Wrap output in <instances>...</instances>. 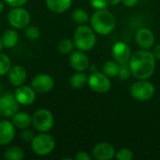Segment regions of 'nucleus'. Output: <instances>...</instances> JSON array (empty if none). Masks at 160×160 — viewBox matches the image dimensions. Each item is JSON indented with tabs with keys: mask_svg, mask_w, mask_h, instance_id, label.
Segmentation results:
<instances>
[{
	"mask_svg": "<svg viewBox=\"0 0 160 160\" xmlns=\"http://www.w3.org/2000/svg\"><path fill=\"white\" fill-rule=\"evenodd\" d=\"M11 122L16 128V129H25L32 126V115L26 112L18 111L12 117Z\"/></svg>",
	"mask_w": 160,
	"mask_h": 160,
	"instance_id": "obj_18",
	"label": "nucleus"
},
{
	"mask_svg": "<svg viewBox=\"0 0 160 160\" xmlns=\"http://www.w3.org/2000/svg\"><path fill=\"white\" fill-rule=\"evenodd\" d=\"M31 150L38 157H46L52 153L55 148V140L49 132H38L32 140Z\"/></svg>",
	"mask_w": 160,
	"mask_h": 160,
	"instance_id": "obj_4",
	"label": "nucleus"
},
{
	"mask_svg": "<svg viewBox=\"0 0 160 160\" xmlns=\"http://www.w3.org/2000/svg\"><path fill=\"white\" fill-rule=\"evenodd\" d=\"M3 47L7 49H12L17 46L20 40V35L16 29H8L1 36Z\"/></svg>",
	"mask_w": 160,
	"mask_h": 160,
	"instance_id": "obj_20",
	"label": "nucleus"
},
{
	"mask_svg": "<svg viewBox=\"0 0 160 160\" xmlns=\"http://www.w3.org/2000/svg\"><path fill=\"white\" fill-rule=\"evenodd\" d=\"M88 81V76L84 73V71H76L69 78V85L73 89L79 90L83 88Z\"/></svg>",
	"mask_w": 160,
	"mask_h": 160,
	"instance_id": "obj_21",
	"label": "nucleus"
},
{
	"mask_svg": "<svg viewBox=\"0 0 160 160\" xmlns=\"http://www.w3.org/2000/svg\"><path fill=\"white\" fill-rule=\"evenodd\" d=\"M3 43H2V39H1V37H0V52H2V50H3Z\"/></svg>",
	"mask_w": 160,
	"mask_h": 160,
	"instance_id": "obj_38",
	"label": "nucleus"
},
{
	"mask_svg": "<svg viewBox=\"0 0 160 160\" xmlns=\"http://www.w3.org/2000/svg\"><path fill=\"white\" fill-rule=\"evenodd\" d=\"M119 67H120V64L117 63L115 60H109L103 64L102 72L106 76H108L109 78L110 77H115V76H118Z\"/></svg>",
	"mask_w": 160,
	"mask_h": 160,
	"instance_id": "obj_24",
	"label": "nucleus"
},
{
	"mask_svg": "<svg viewBox=\"0 0 160 160\" xmlns=\"http://www.w3.org/2000/svg\"><path fill=\"white\" fill-rule=\"evenodd\" d=\"M30 85L37 94H47L53 89L54 80L49 74L40 73L34 76L31 80Z\"/></svg>",
	"mask_w": 160,
	"mask_h": 160,
	"instance_id": "obj_10",
	"label": "nucleus"
},
{
	"mask_svg": "<svg viewBox=\"0 0 160 160\" xmlns=\"http://www.w3.org/2000/svg\"><path fill=\"white\" fill-rule=\"evenodd\" d=\"M24 36L29 40H37L40 37V30L37 25L29 24L24 28Z\"/></svg>",
	"mask_w": 160,
	"mask_h": 160,
	"instance_id": "obj_27",
	"label": "nucleus"
},
{
	"mask_svg": "<svg viewBox=\"0 0 160 160\" xmlns=\"http://www.w3.org/2000/svg\"><path fill=\"white\" fill-rule=\"evenodd\" d=\"M32 126L38 132H50L54 126L52 112L45 108L37 110L32 115Z\"/></svg>",
	"mask_w": 160,
	"mask_h": 160,
	"instance_id": "obj_5",
	"label": "nucleus"
},
{
	"mask_svg": "<svg viewBox=\"0 0 160 160\" xmlns=\"http://www.w3.org/2000/svg\"><path fill=\"white\" fill-rule=\"evenodd\" d=\"M90 26L100 36H108L115 29L116 20L114 15L105 9H97L90 17Z\"/></svg>",
	"mask_w": 160,
	"mask_h": 160,
	"instance_id": "obj_2",
	"label": "nucleus"
},
{
	"mask_svg": "<svg viewBox=\"0 0 160 160\" xmlns=\"http://www.w3.org/2000/svg\"><path fill=\"white\" fill-rule=\"evenodd\" d=\"M28 1L29 0H4V2L11 8L23 7L27 4Z\"/></svg>",
	"mask_w": 160,
	"mask_h": 160,
	"instance_id": "obj_32",
	"label": "nucleus"
},
{
	"mask_svg": "<svg viewBox=\"0 0 160 160\" xmlns=\"http://www.w3.org/2000/svg\"><path fill=\"white\" fill-rule=\"evenodd\" d=\"M87 84L91 90L98 94H105L110 91L112 87V82L108 76H106L102 71H93L90 72L88 76Z\"/></svg>",
	"mask_w": 160,
	"mask_h": 160,
	"instance_id": "obj_8",
	"label": "nucleus"
},
{
	"mask_svg": "<svg viewBox=\"0 0 160 160\" xmlns=\"http://www.w3.org/2000/svg\"><path fill=\"white\" fill-rule=\"evenodd\" d=\"M115 158L119 160H132L134 158V154L130 149L122 148L115 153Z\"/></svg>",
	"mask_w": 160,
	"mask_h": 160,
	"instance_id": "obj_29",
	"label": "nucleus"
},
{
	"mask_svg": "<svg viewBox=\"0 0 160 160\" xmlns=\"http://www.w3.org/2000/svg\"><path fill=\"white\" fill-rule=\"evenodd\" d=\"M73 42L77 50L82 52L91 51L97 43V36L94 29L85 24H80L74 31Z\"/></svg>",
	"mask_w": 160,
	"mask_h": 160,
	"instance_id": "obj_3",
	"label": "nucleus"
},
{
	"mask_svg": "<svg viewBox=\"0 0 160 160\" xmlns=\"http://www.w3.org/2000/svg\"><path fill=\"white\" fill-rule=\"evenodd\" d=\"M4 9H5V2L0 0V14L4 11Z\"/></svg>",
	"mask_w": 160,
	"mask_h": 160,
	"instance_id": "obj_37",
	"label": "nucleus"
},
{
	"mask_svg": "<svg viewBox=\"0 0 160 160\" xmlns=\"http://www.w3.org/2000/svg\"><path fill=\"white\" fill-rule=\"evenodd\" d=\"M25 153L20 146L12 145L7 148L4 153V158L7 160H22L24 158Z\"/></svg>",
	"mask_w": 160,
	"mask_h": 160,
	"instance_id": "obj_22",
	"label": "nucleus"
},
{
	"mask_svg": "<svg viewBox=\"0 0 160 160\" xmlns=\"http://www.w3.org/2000/svg\"><path fill=\"white\" fill-rule=\"evenodd\" d=\"M20 104L16 100L14 94L11 92H4L0 94V116L3 118H11L20 108Z\"/></svg>",
	"mask_w": 160,
	"mask_h": 160,
	"instance_id": "obj_9",
	"label": "nucleus"
},
{
	"mask_svg": "<svg viewBox=\"0 0 160 160\" xmlns=\"http://www.w3.org/2000/svg\"><path fill=\"white\" fill-rule=\"evenodd\" d=\"M139 0H122L123 4L126 6V7H128V8H131V7H134L137 5Z\"/></svg>",
	"mask_w": 160,
	"mask_h": 160,
	"instance_id": "obj_35",
	"label": "nucleus"
},
{
	"mask_svg": "<svg viewBox=\"0 0 160 160\" xmlns=\"http://www.w3.org/2000/svg\"><path fill=\"white\" fill-rule=\"evenodd\" d=\"M72 1L73 0H46V6L50 11L61 14L70 8Z\"/></svg>",
	"mask_w": 160,
	"mask_h": 160,
	"instance_id": "obj_19",
	"label": "nucleus"
},
{
	"mask_svg": "<svg viewBox=\"0 0 160 160\" xmlns=\"http://www.w3.org/2000/svg\"><path fill=\"white\" fill-rule=\"evenodd\" d=\"M74 42L69 38H64L60 40L57 45V50L62 54H70L74 51Z\"/></svg>",
	"mask_w": 160,
	"mask_h": 160,
	"instance_id": "obj_25",
	"label": "nucleus"
},
{
	"mask_svg": "<svg viewBox=\"0 0 160 160\" xmlns=\"http://www.w3.org/2000/svg\"><path fill=\"white\" fill-rule=\"evenodd\" d=\"M131 74V70H130V67L128 63H124V64H120L119 67V72H118V77L121 80H128L130 78Z\"/></svg>",
	"mask_w": 160,
	"mask_h": 160,
	"instance_id": "obj_28",
	"label": "nucleus"
},
{
	"mask_svg": "<svg viewBox=\"0 0 160 160\" xmlns=\"http://www.w3.org/2000/svg\"><path fill=\"white\" fill-rule=\"evenodd\" d=\"M91 6L96 9H105L109 6L107 0H90Z\"/></svg>",
	"mask_w": 160,
	"mask_h": 160,
	"instance_id": "obj_31",
	"label": "nucleus"
},
{
	"mask_svg": "<svg viewBox=\"0 0 160 160\" xmlns=\"http://www.w3.org/2000/svg\"><path fill=\"white\" fill-rule=\"evenodd\" d=\"M112 54L113 60H115L119 64L128 63L132 55L129 46L126 42H123V41L116 42L112 46Z\"/></svg>",
	"mask_w": 160,
	"mask_h": 160,
	"instance_id": "obj_15",
	"label": "nucleus"
},
{
	"mask_svg": "<svg viewBox=\"0 0 160 160\" xmlns=\"http://www.w3.org/2000/svg\"><path fill=\"white\" fill-rule=\"evenodd\" d=\"M13 94L21 106H30L37 98V93L31 87V85L22 84L21 86L15 87Z\"/></svg>",
	"mask_w": 160,
	"mask_h": 160,
	"instance_id": "obj_11",
	"label": "nucleus"
},
{
	"mask_svg": "<svg viewBox=\"0 0 160 160\" xmlns=\"http://www.w3.org/2000/svg\"><path fill=\"white\" fill-rule=\"evenodd\" d=\"M8 22L9 25L16 30L24 29L30 24L31 15L23 7L12 8L8 13Z\"/></svg>",
	"mask_w": 160,
	"mask_h": 160,
	"instance_id": "obj_7",
	"label": "nucleus"
},
{
	"mask_svg": "<svg viewBox=\"0 0 160 160\" xmlns=\"http://www.w3.org/2000/svg\"><path fill=\"white\" fill-rule=\"evenodd\" d=\"M69 65L75 71H85L90 66V60L84 52L77 50L69 54Z\"/></svg>",
	"mask_w": 160,
	"mask_h": 160,
	"instance_id": "obj_14",
	"label": "nucleus"
},
{
	"mask_svg": "<svg viewBox=\"0 0 160 160\" xmlns=\"http://www.w3.org/2000/svg\"><path fill=\"white\" fill-rule=\"evenodd\" d=\"M16 137V128L11 121L4 120L0 121V146H6L10 144Z\"/></svg>",
	"mask_w": 160,
	"mask_h": 160,
	"instance_id": "obj_13",
	"label": "nucleus"
},
{
	"mask_svg": "<svg viewBox=\"0 0 160 160\" xmlns=\"http://www.w3.org/2000/svg\"><path fill=\"white\" fill-rule=\"evenodd\" d=\"M156 93L154 84L148 80H138L130 87V95L137 101H148Z\"/></svg>",
	"mask_w": 160,
	"mask_h": 160,
	"instance_id": "obj_6",
	"label": "nucleus"
},
{
	"mask_svg": "<svg viewBox=\"0 0 160 160\" xmlns=\"http://www.w3.org/2000/svg\"><path fill=\"white\" fill-rule=\"evenodd\" d=\"M91 158H92V157L87 152H84V151L78 152L75 156L76 160H91Z\"/></svg>",
	"mask_w": 160,
	"mask_h": 160,
	"instance_id": "obj_33",
	"label": "nucleus"
},
{
	"mask_svg": "<svg viewBox=\"0 0 160 160\" xmlns=\"http://www.w3.org/2000/svg\"><path fill=\"white\" fill-rule=\"evenodd\" d=\"M71 19L72 21L77 24H85L90 21V17L87 13V11L82 8H75L71 13Z\"/></svg>",
	"mask_w": 160,
	"mask_h": 160,
	"instance_id": "obj_23",
	"label": "nucleus"
},
{
	"mask_svg": "<svg viewBox=\"0 0 160 160\" xmlns=\"http://www.w3.org/2000/svg\"><path fill=\"white\" fill-rule=\"evenodd\" d=\"M152 53L154 54L155 58L160 60V43L156 45V46H153V51H152Z\"/></svg>",
	"mask_w": 160,
	"mask_h": 160,
	"instance_id": "obj_34",
	"label": "nucleus"
},
{
	"mask_svg": "<svg viewBox=\"0 0 160 160\" xmlns=\"http://www.w3.org/2000/svg\"><path fill=\"white\" fill-rule=\"evenodd\" d=\"M7 75H8V82L13 87H18L24 84L27 79V71L21 65L12 66Z\"/></svg>",
	"mask_w": 160,
	"mask_h": 160,
	"instance_id": "obj_16",
	"label": "nucleus"
},
{
	"mask_svg": "<svg viewBox=\"0 0 160 160\" xmlns=\"http://www.w3.org/2000/svg\"><path fill=\"white\" fill-rule=\"evenodd\" d=\"M136 43L143 50H150L155 44V35L149 28H141L135 36Z\"/></svg>",
	"mask_w": 160,
	"mask_h": 160,
	"instance_id": "obj_17",
	"label": "nucleus"
},
{
	"mask_svg": "<svg viewBox=\"0 0 160 160\" xmlns=\"http://www.w3.org/2000/svg\"><path fill=\"white\" fill-rule=\"evenodd\" d=\"M107 1H108L109 5H112V6H116L122 2V0H107Z\"/></svg>",
	"mask_w": 160,
	"mask_h": 160,
	"instance_id": "obj_36",
	"label": "nucleus"
},
{
	"mask_svg": "<svg viewBox=\"0 0 160 160\" xmlns=\"http://www.w3.org/2000/svg\"><path fill=\"white\" fill-rule=\"evenodd\" d=\"M92 158L97 160L112 159L115 158V149L110 142H98L92 149Z\"/></svg>",
	"mask_w": 160,
	"mask_h": 160,
	"instance_id": "obj_12",
	"label": "nucleus"
},
{
	"mask_svg": "<svg viewBox=\"0 0 160 160\" xmlns=\"http://www.w3.org/2000/svg\"><path fill=\"white\" fill-rule=\"evenodd\" d=\"M156 58L149 50L135 52L129 59L131 74L137 80H148L156 69Z\"/></svg>",
	"mask_w": 160,
	"mask_h": 160,
	"instance_id": "obj_1",
	"label": "nucleus"
},
{
	"mask_svg": "<svg viewBox=\"0 0 160 160\" xmlns=\"http://www.w3.org/2000/svg\"><path fill=\"white\" fill-rule=\"evenodd\" d=\"M12 67L11 59L6 53L0 52V76H5L8 74Z\"/></svg>",
	"mask_w": 160,
	"mask_h": 160,
	"instance_id": "obj_26",
	"label": "nucleus"
},
{
	"mask_svg": "<svg viewBox=\"0 0 160 160\" xmlns=\"http://www.w3.org/2000/svg\"><path fill=\"white\" fill-rule=\"evenodd\" d=\"M20 137H21V140L24 142H31L32 140L34 139L35 137V133L33 130H31L29 128H25V129H22L21 130V133H20Z\"/></svg>",
	"mask_w": 160,
	"mask_h": 160,
	"instance_id": "obj_30",
	"label": "nucleus"
}]
</instances>
